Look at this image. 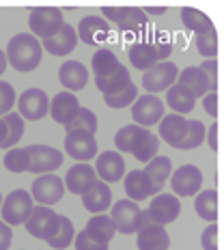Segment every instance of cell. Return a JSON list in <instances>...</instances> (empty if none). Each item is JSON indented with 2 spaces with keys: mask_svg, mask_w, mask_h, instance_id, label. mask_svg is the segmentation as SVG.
I'll return each instance as SVG.
<instances>
[{
  "mask_svg": "<svg viewBox=\"0 0 224 250\" xmlns=\"http://www.w3.org/2000/svg\"><path fill=\"white\" fill-rule=\"evenodd\" d=\"M0 205H2V194H0Z\"/></svg>",
  "mask_w": 224,
  "mask_h": 250,
  "instance_id": "53",
  "label": "cell"
},
{
  "mask_svg": "<svg viewBox=\"0 0 224 250\" xmlns=\"http://www.w3.org/2000/svg\"><path fill=\"white\" fill-rule=\"evenodd\" d=\"M166 104L173 108V114H181V117H183V114L192 112V108H194V104H196V97L192 95L185 86L175 82V84L166 91Z\"/></svg>",
  "mask_w": 224,
  "mask_h": 250,
  "instance_id": "28",
  "label": "cell"
},
{
  "mask_svg": "<svg viewBox=\"0 0 224 250\" xmlns=\"http://www.w3.org/2000/svg\"><path fill=\"white\" fill-rule=\"evenodd\" d=\"M95 181H97V175H95V170H93V166L84 164V162H78L67 170L62 184H65V190H69L71 194L82 196Z\"/></svg>",
  "mask_w": 224,
  "mask_h": 250,
  "instance_id": "20",
  "label": "cell"
},
{
  "mask_svg": "<svg viewBox=\"0 0 224 250\" xmlns=\"http://www.w3.org/2000/svg\"><path fill=\"white\" fill-rule=\"evenodd\" d=\"M78 110H80V102H78V97L69 91H61L50 100V110L48 112L56 123L67 125L71 119L76 117Z\"/></svg>",
  "mask_w": 224,
  "mask_h": 250,
  "instance_id": "21",
  "label": "cell"
},
{
  "mask_svg": "<svg viewBox=\"0 0 224 250\" xmlns=\"http://www.w3.org/2000/svg\"><path fill=\"white\" fill-rule=\"evenodd\" d=\"M102 13L108 24H117L123 33H134L147 26V13L140 7H102Z\"/></svg>",
  "mask_w": 224,
  "mask_h": 250,
  "instance_id": "12",
  "label": "cell"
},
{
  "mask_svg": "<svg viewBox=\"0 0 224 250\" xmlns=\"http://www.w3.org/2000/svg\"><path fill=\"white\" fill-rule=\"evenodd\" d=\"M123 188H125V194H127V199L134 201V203L144 201V199H149V196L160 194V190H162V188L155 186L153 181H151L149 177L144 175L143 168L129 170V173L125 175V179H123Z\"/></svg>",
  "mask_w": 224,
  "mask_h": 250,
  "instance_id": "16",
  "label": "cell"
},
{
  "mask_svg": "<svg viewBox=\"0 0 224 250\" xmlns=\"http://www.w3.org/2000/svg\"><path fill=\"white\" fill-rule=\"evenodd\" d=\"M11 242H13V231L9 225H4L0 220V250H9L11 248Z\"/></svg>",
  "mask_w": 224,
  "mask_h": 250,
  "instance_id": "48",
  "label": "cell"
},
{
  "mask_svg": "<svg viewBox=\"0 0 224 250\" xmlns=\"http://www.w3.org/2000/svg\"><path fill=\"white\" fill-rule=\"evenodd\" d=\"M2 162H4V168L11 170V173H24V170H28V151L13 147L4 153Z\"/></svg>",
  "mask_w": 224,
  "mask_h": 250,
  "instance_id": "41",
  "label": "cell"
},
{
  "mask_svg": "<svg viewBox=\"0 0 224 250\" xmlns=\"http://www.w3.org/2000/svg\"><path fill=\"white\" fill-rule=\"evenodd\" d=\"M177 84L185 86L194 97H203V95H207V93H211L209 80H207L205 74H203L199 67H185V69L177 76Z\"/></svg>",
  "mask_w": 224,
  "mask_h": 250,
  "instance_id": "27",
  "label": "cell"
},
{
  "mask_svg": "<svg viewBox=\"0 0 224 250\" xmlns=\"http://www.w3.org/2000/svg\"><path fill=\"white\" fill-rule=\"evenodd\" d=\"M93 170L103 184H117L125 177V160L119 151H103L97 155Z\"/></svg>",
  "mask_w": 224,
  "mask_h": 250,
  "instance_id": "15",
  "label": "cell"
},
{
  "mask_svg": "<svg viewBox=\"0 0 224 250\" xmlns=\"http://www.w3.org/2000/svg\"><path fill=\"white\" fill-rule=\"evenodd\" d=\"M164 117V102L158 95H144L136 97V102L132 104V119L136 121V125L149 129L151 125H158Z\"/></svg>",
  "mask_w": 224,
  "mask_h": 250,
  "instance_id": "11",
  "label": "cell"
},
{
  "mask_svg": "<svg viewBox=\"0 0 224 250\" xmlns=\"http://www.w3.org/2000/svg\"><path fill=\"white\" fill-rule=\"evenodd\" d=\"M41 41L33 37L30 33H20L7 43L4 56H7V65H11L15 71H33L41 62Z\"/></svg>",
  "mask_w": 224,
  "mask_h": 250,
  "instance_id": "1",
  "label": "cell"
},
{
  "mask_svg": "<svg viewBox=\"0 0 224 250\" xmlns=\"http://www.w3.org/2000/svg\"><path fill=\"white\" fill-rule=\"evenodd\" d=\"M205 138L209 140V149H211V151H218V123H213V125H209V127H207Z\"/></svg>",
  "mask_w": 224,
  "mask_h": 250,
  "instance_id": "49",
  "label": "cell"
},
{
  "mask_svg": "<svg viewBox=\"0 0 224 250\" xmlns=\"http://www.w3.org/2000/svg\"><path fill=\"white\" fill-rule=\"evenodd\" d=\"M74 246H76V250H108V244L95 242L93 237L86 235V231H80L74 237Z\"/></svg>",
  "mask_w": 224,
  "mask_h": 250,
  "instance_id": "44",
  "label": "cell"
},
{
  "mask_svg": "<svg viewBox=\"0 0 224 250\" xmlns=\"http://www.w3.org/2000/svg\"><path fill=\"white\" fill-rule=\"evenodd\" d=\"M187 132V119L181 114H164L162 121L158 123V138H162L164 143H168L170 147L177 149V145L185 138Z\"/></svg>",
  "mask_w": 224,
  "mask_h": 250,
  "instance_id": "24",
  "label": "cell"
},
{
  "mask_svg": "<svg viewBox=\"0 0 224 250\" xmlns=\"http://www.w3.org/2000/svg\"><path fill=\"white\" fill-rule=\"evenodd\" d=\"M62 11L59 7H35L30 9V18H28V26L33 30V37L41 39H48L56 30L62 26Z\"/></svg>",
  "mask_w": 224,
  "mask_h": 250,
  "instance_id": "5",
  "label": "cell"
},
{
  "mask_svg": "<svg viewBox=\"0 0 224 250\" xmlns=\"http://www.w3.org/2000/svg\"><path fill=\"white\" fill-rule=\"evenodd\" d=\"M95 84L97 88L103 93V95H114V93L123 91V88H127L132 84V78H129V71L127 67L121 65L114 74L110 76H103V78H95Z\"/></svg>",
  "mask_w": 224,
  "mask_h": 250,
  "instance_id": "30",
  "label": "cell"
},
{
  "mask_svg": "<svg viewBox=\"0 0 224 250\" xmlns=\"http://www.w3.org/2000/svg\"><path fill=\"white\" fill-rule=\"evenodd\" d=\"M205 132H207V127H205V123L203 121H190V119H187L185 138L177 145V149L179 151H190V149L201 147V145L205 143Z\"/></svg>",
  "mask_w": 224,
  "mask_h": 250,
  "instance_id": "38",
  "label": "cell"
},
{
  "mask_svg": "<svg viewBox=\"0 0 224 250\" xmlns=\"http://www.w3.org/2000/svg\"><path fill=\"white\" fill-rule=\"evenodd\" d=\"M203 108H205V112L209 114V117H213V119L218 117V93L216 91L203 95Z\"/></svg>",
  "mask_w": 224,
  "mask_h": 250,
  "instance_id": "47",
  "label": "cell"
},
{
  "mask_svg": "<svg viewBox=\"0 0 224 250\" xmlns=\"http://www.w3.org/2000/svg\"><path fill=\"white\" fill-rule=\"evenodd\" d=\"M59 80L69 93L82 91L88 82V69L80 61H67L59 69Z\"/></svg>",
  "mask_w": 224,
  "mask_h": 250,
  "instance_id": "26",
  "label": "cell"
},
{
  "mask_svg": "<svg viewBox=\"0 0 224 250\" xmlns=\"http://www.w3.org/2000/svg\"><path fill=\"white\" fill-rule=\"evenodd\" d=\"M74 237H76V231H74L71 220L65 216H59V229H56V233L48 239V244L56 250H65L67 246L74 244Z\"/></svg>",
  "mask_w": 224,
  "mask_h": 250,
  "instance_id": "37",
  "label": "cell"
},
{
  "mask_svg": "<svg viewBox=\"0 0 224 250\" xmlns=\"http://www.w3.org/2000/svg\"><path fill=\"white\" fill-rule=\"evenodd\" d=\"M143 11L144 13H153V15H162V13H166V7H144Z\"/></svg>",
  "mask_w": 224,
  "mask_h": 250,
  "instance_id": "50",
  "label": "cell"
},
{
  "mask_svg": "<svg viewBox=\"0 0 224 250\" xmlns=\"http://www.w3.org/2000/svg\"><path fill=\"white\" fill-rule=\"evenodd\" d=\"M177 76H179V69H177L175 62L170 61H162L158 65H153L151 69L143 71V86L149 95H155V93L168 91L170 86L177 82Z\"/></svg>",
  "mask_w": 224,
  "mask_h": 250,
  "instance_id": "6",
  "label": "cell"
},
{
  "mask_svg": "<svg viewBox=\"0 0 224 250\" xmlns=\"http://www.w3.org/2000/svg\"><path fill=\"white\" fill-rule=\"evenodd\" d=\"M4 136H7V125H4L2 117H0V145L4 143Z\"/></svg>",
  "mask_w": 224,
  "mask_h": 250,
  "instance_id": "52",
  "label": "cell"
},
{
  "mask_svg": "<svg viewBox=\"0 0 224 250\" xmlns=\"http://www.w3.org/2000/svg\"><path fill=\"white\" fill-rule=\"evenodd\" d=\"M82 205H84V209H88L93 216L103 213L108 207L112 205V190H110V186L97 179L95 184H93L84 192V194H82Z\"/></svg>",
  "mask_w": 224,
  "mask_h": 250,
  "instance_id": "23",
  "label": "cell"
},
{
  "mask_svg": "<svg viewBox=\"0 0 224 250\" xmlns=\"http://www.w3.org/2000/svg\"><path fill=\"white\" fill-rule=\"evenodd\" d=\"M136 97H138V88L132 82L127 88L114 93V95H103V102H106L108 108H127V106H132V104L136 102Z\"/></svg>",
  "mask_w": 224,
  "mask_h": 250,
  "instance_id": "39",
  "label": "cell"
},
{
  "mask_svg": "<svg viewBox=\"0 0 224 250\" xmlns=\"http://www.w3.org/2000/svg\"><path fill=\"white\" fill-rule=\"evenodd\" d=\"M2 121L4 125H7V136H4V143L0 145L4 151H9V149H13L15 145L20 143V138H22V134H24V119L20 117L18 112H9V114H4L2 117Z\"/></svg>",
  "mask_w": 224,
  "mask_h": 250,
  "instance_id": "35",
  "label": "cell"
},
{
  "mask_svg": "<svg viewBox=\"0 0 224 250\" xmlns=\"http://www.w3.org/2000/svg\"><path fill=\"white\" fill-rule=\"evenodd\" d=\"M110 220H112L114 229H117L119 233H125V235L138 233L140 229L149 222L147 216H144V211L138 207V203H134L129 199H121V201L114 203Z\"/></svg>",
  "mask_w": 224,
  "mask_h": 250,
  "instance_id": "3",
  "label": "cell"
},
{
  "mask_svg": "<svg viewBox=\"0 0 224 250\" xmlns=\"http://www.w3.org/2000/svg\"><path fill=\"white\" fill-rule=\"evenodd\" d=\"M194 211L199 213V218L207 222H216L218 220V194L216 190H203L199 192L194 201Z\"/></svg>",
  "mask_w": 224,
  "mask_h": 250,
  "instance_id": "33",
  "label": "cell"
},
{
  "mask_svg": "<svg viewBox=\"0 0 224 250\" xmlns=\"http://www.w3.org/2000/svg\"><path fill=\"white\" fill-rule=\"evenodd\" d=\"M91 65H93V71H95V78H103V76L114 74V71L121 67V62H119L117 54H114L112 50L100 48L95 54H93Z\"/></svg>",
  "mask_w": 224,
  "mask_h": 250,
  "instance_id": "32",
  "label": "cell"
},
{
  "mask_svg": "<svg viewBox=\"0 0 224 250\" xmlns=\"http://www.w3.org/2000/svg\"><path fill=\"white\" fill-rule=\"evenodd\" d=\"M7 69V56H4V50H0V76Z\"/></svg>",
  "mask_w": 224,
  "mask_h": 250,
  "instance_id": "51",
  "label": "cell"
},
{
  "mask_svg": "<svg viewBox=\"0 0 224 250\" xmlns=\"http://www.w3.org/2000/svg\"><path fill=\"white\" fill-rule=\"evenodd\" d=\"M143 170L155 186L162 188L166 181H168L170 173H173V162H170V158H166V155H155L151 162H147V168H143Z\"/></svg>",
  "mask_w": 224,
  "mask_h": 250,
  "instance_id": "34",
  "label": "cell"
},
{
  "mask_svg": "<svg viewBox=\"0 0 224 250\" xmlns=\"http://www.w3.org/2000/svg\"><path fill=\"white\" fill-rule=\"evenodd\" d=\"M201 244L205 250H218V227L216 225H209L203 231Z\"/></svg>",
  "mask_w": 224,
  "mask_h": 250,
  "instance_id": "46",
  "label": "cell"
},
{
  "mask_svg": "<svg viewBox=\"0 0 224 250\" xmlns=\"http://www.w3.org/2000/svg\"><path fill=\"white\" fill-rule=\"evenodd\" d=\"M15 100H18L15 88L9 84V82L0 80V117H4V114L11 112V108L15 106Z\"/></svg>",
  "mask_w": 224,
  "mask_h": 250,
  "instance_id": "43",
  "label": "cell"
},
{
  "mask_svg": "<svg viewBox=\"0 0 224 250\" xmlns=\"http://www.w3.org/2000/svg\"><path fill=\"white\" fill-rule=\"evenodd\" d=\"M194 45L199 50V54L207 56V59H213L218 54V35H216V28L211 30H205L201 35H194Z\"/></svg>",
  "mask_w": 224,
  "mask_h": 250,
  "instance_id": "40",
  "label": "cell"
},
{
  "mask_svg": "<svg viewBox=\"0 0 224 250\" xmlns=\"http://www.w3.org/2000/svg\"><path fill=\"white\" fill-rule=\"evenodd\" d=\"M26 231L37 239H48L56 233L59 229V213H56L52 207H43V205H35L30 216L26 218Z\"/></svg>",
  "mask_w": 224,
  "mask_h": 250,
  "instance_id": "8",
  "label": "cell"
},
{
  "mask_svg": "<svg viewBox=\"0 0 224 250\" xmlns=\"http://www.w3.org/2000/svg\"><path fill=\"white\" fill-rule=\"evenodd\" d=\"M65 151L76 162H88L97 155V140L95 134L88 132H69L65 136Z\"/></svg>",
  "mask_w": 224,
  "mask_h": 250,
  "instance_id": "17",
  "label": "cell"
},
{
  "mask_svg": "<svg viewBox=\"0 0 224 250\" xmlns=\"http://www.w3.org/2000/svg\"><path fill=\"white\" fill-rule=\"evenodd\" d=\"M35 207V201L30 196V192L26 190H13L9 192L7 199H2V222L9 227H18V225H24L26 218L30 216Z\"/></svg>",
  "mask_w": 224,
  "mask_h": 250,
  "instance_id": "4",
  "label": "cell"
},
{
  "mask_svg": "<svg viewBox=\"0 0 224 250\" xmlns=\"http://www.w3.org/2000/svg\"><path fill=\"white\" fill-rule=\"evenodd\" d=\"M181 22H183L185 28L192 30L194 35H201V33H205V30L216 28L209 15L203 13L201 9H194V7H183L181 9Z\"/></svg>",
  "mask_w": 224,
  "mask_h": 250,
  "instance_id": "31",
  "label": "cell"
},
{
  "mask_svg": "<svg viewBox=\"0 0 224 250\" xmlns=\"http://www.w3.org/2000/svg\"><path fill=\"white\" fill-rule=\"evenodd\" d=\"M199 69L205 74L207 80H209L211 91H216V84H218V62L213 61V59H207L203 65H199Z\"/></svg>",
  "mask_w": 224,
  "mask_h": 250,
  "instance_id": "45",
  "label": "cell"
},
{
  "mask_svg": "<svg viewBox=\"0 0 224 250\" xmlns=\"http://www.w3.org/2000/svg\"><path fill=\"white\" fill-rule=\"evenodd\" d=\"M18 104V114L26 121H39L50 110V97L41 88H26L22 95L15 100Z\"/></svg>",
  "mask_w": 224,
  "mask_h": 250,
  "instance_id": "13",
  "label": "cell"
},
{
  "mask_svg": "<svg viewBox=\"0 0 224 250\" xmlns=\"http://www.w3.org/2000/svg\"><path fill=\"white\" fill-rule=\"evenodd\" d=\"M86 235L93 237L95 242H102V244H110L112 237L117 235V229H114L110 216H106V213H97V216H93L91 220L86 222Z\"/></svg>",
  "mask_w": 224,
  "mask_h": 250,
  "instance_id": "29",
  "label": "cell"
},
{
  "mask_svg": "<svg viewBox=\"0 0 224 250\" xmlns=\"http://www.w3.org/2000/svg\"><path fill=\"white\" fill-rule=\"evenodd\" d=\"M168 179L177 199L179 196H194L199 194V190L203 188V173L199 166L194 164H183L181 168L173 170Z\"/></svg>",
  "mask_w": 224,
  "mask_h": 250,
  "instance_id": "14",
  "label": "cell"
},
{
  "mask_svg": "<svg viewBox=\"0 0 224 250\" xmlns=\"http://www.w3.org/2000/svg\"><path fill=\"white\" fill-rule=\"evenodd\" d=\"M30 196H33V201L39 203V205L52 207V205H56V203H61V199L65 196V184H62V179L56 177L54 173L39 175L37 179L33 181Z\"/></svg>",
  "mask_w": 224,
  "mask_h": 250,
  "instance_id": "10",
  "label": "cell"
},
{
  "mask_svg": "<svg viewBox=\"0 0 224 250\" xmlns=\"http://www.w3.org/2000/svg\"><path fill=\"white\" fill-rule=\"evenodd\" d=\"M76 35L88 45L103 43V41L110 37V24H108L102 15H86V18H82V22L78 24Z\"/></svg>",
  "mask_w": 224,
  "mask_h": 250,
  "instance_id": "19",
  "label": "cell"
},
{
  "mask_svg": "<svg viewBox=\"0 0 224 250\" xmlns=\"http://www.w3.org/2000/svg\"><path fill=\"white\" fill-rule=\"evenodd\" d=\"M136 244L138 250H168L170 248V235L164 227L147 222L140 231L136 233Z\"/></svg>",
  "mask_w": 224,
  "mask_h": 250,
  "instance_id": "22",
  "label": "cell"
},
{
  "mask_svg": "<svg viewBox=\"0 0 224 250\" xmlns=\"http://www.w3.org/2000/svg\"><path fill=\"white\" fill-rule=\"evenodd\" d=\"M158 151H160V138L155 136V134H149V138L144 140L143 147L134 153V158H136L138 162L147 164V162H151V160L155 158V155H158Z\"/></svg>",
  "mask_w": 224,
  "mask_h": 250,
  "instance_id": "42",
  "label": "cell"
},
{
  "mask_svg": "<svg viewBox=\"0 0 224 250\" xmlns=\"http://www.w3.org/2000/svg\"><path fill=\"white\" fill-rule=\"evenodd\" d=\"M76 43H78L76 28L71 24L62 22V26L52 37L41 39V50H45L52 56H67L69 52L76 50Z\"/></svg>",
  "mask_w": 224,
  "mask_h": 250,
  "instance_id": "18",
  "label": "cell"
},
{
  "mask_svg": "<svg viewBox=\"0 0 224 250\" xmlns=\"http://www.w3.org/2000/svg\"><path fill=\"white\" fill-rule=\"evenodd\" d=\"M149 129L140 127V125H125L117 132V136H114V145H117L119 151H123V153H136V151L143 147V143L149 138Z\"/></svg>",
  "mask_w": 224,
  "mask_h": 250,
  "instance_id": "25",
  "label": "cell"
},
{
  "mask_svg": "<svg viewBox=\"0 0 224 250\" xmlns=\"http://www.w3.org/2000/svg\"><path fill=\"white\" fill-rule=\"evenodd\" d=\"M181 213V203L177 199L175 194H155L153 201L149 203L147 211H144V216H147L149 222H153V225H160V227H166L170 225V222H175L177 218H179Z\"/></svg>",
  "mask_w": 224,
  "mask_h": 250,
  "instance_id": "9",
  "label": "cell"
},
{
  "mask_svg": "<svg viewBox=\"0 0 224 250\" xmlns=\"http://www.w3.org/2000/svg\"><path fill=\"white\" fill-rule=\"evenodd\" d=\"M26 151H28V170L37 175L54 173L56 168H61L62 160H65V155L50 145H30L26 147Z\"/></svg>",
  "mask_w": 224,
  "mask_h": 250,
  "instance_id": "7",
  "label": "cell"
},
{
  "mask_svg": "<svg viewBox=\"0 0 224 250\" xmlns=\"http://www.w3.org/2000/svg\"><path fill=\"white\" fill-rule=\"evenodd\" d=\"M67 134L69 132H88V134H95L97 132V114L88 108H82L76 112V117L71 119L69 123L65 125Z\"/></svg>",
  "mask_w": 224,
  "mask_h": 250,
  "instance_id": "36",
  "label": "cell"
},
{
  "mask_svg": "<svg viewBox=\"0 0 224 250\" xmlns=\"http://www.w3.org/2000/svg\"><path fill=\"white\" fill-rule=\"evenodd\" d=\"M173 52L168 39H162L160 35H155L153 39H144V41H136V43L129 45V62L132 67H136L140 71H147L153 65L166 61Z\"/></svg>",
  "mask_w": 224,
  "mask_h": 250,
  "instance_id": "2",
  "label": "cell"
}]
</instances>
